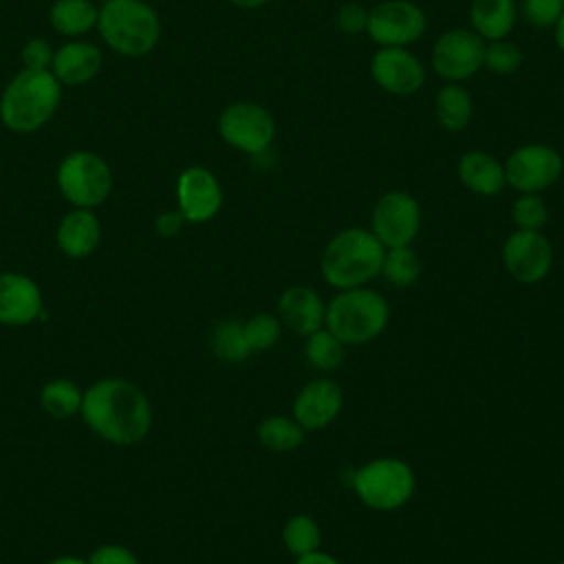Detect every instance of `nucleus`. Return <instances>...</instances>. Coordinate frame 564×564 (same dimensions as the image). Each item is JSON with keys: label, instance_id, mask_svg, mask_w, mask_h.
<instances>
[{"label": "nucleus", "instance_id": "obj_1", "mask_svg": "<svg viewBox=\"0 0 564 564\" xmlns=\"http://www.w3.org/2000/svg\"><path fill=\"white\" fill-rule=\"evenodd\" d=\"M79 416L84 425L112 445H134L152 427V405L145 392L121 377L97 379L84 390Z\"/></svg>", "mask_w": 564, "mask_h": 564}, {"label": "nucleus", "instance_id": "obj_2", "mask_svg": "<svg viewBox=\"0 0 564 564\" xmlns=\"http://www.w3.org/2000/svg\"><path fill=\"white\" fill-rule=\"evenodd\" d=\"M62 90L51 70H18L0 93V123L15 134L42 130L55 117Z\"/></svg>", "mask_w": 564, "mask_h": 564}, {"label": "nucleus", "instance_id": "obj_3", "mask_svg": "<svg viewBox=\"0 0 564 564\" xmlns=\"http://www.w3.org/2000/svg\"><path fill=\"white\" fill-rule=\"evenodd\" d=\"M159 11L145 0H108L99 4L97 35L121 57H145L161 40Z\"/></svg>", "mask_w": 564, "mask_h": 564}, {"label": "nucleus", "instance_id": "obj_4", "mask_svg": "<svg viewBox=\"0 0 564 564\" xmlns=\"http://www.w3.org/2000/svg\"><path fill=\"white\" fill-rule=\"evenodd\" d=\"M386 247L370 229L348 227L335 234L322 253V275L324 280L344 291L364 286L381 273Z\"/></svg>", "mask_w": 564, "mask_h": 564}, {"label": "nucleus", "instance_id": "obj_5", "mask_svg": "<svg viewBox=\"0 0 564 564\" xmlns=\"http://www.w3.org/2000/svg\"><path fill=\"white\" fill-rule=\"evenodd\" d=\"M390 319L386 297L368 286L339 291L326 306L324 326L344 341V346H361L377 339Z\"/></svg>", "mask_w": 564, "mask_h": 564}, {"label": "nucleus", "instance_id": "obj_6", "mask_svg": "<svg viewBox=\"0 0 564 564\" xmlns=\"http://www.w3.org/2000/svg\"><path fill=\"white\" fill-rule=\"evenodd\" d=\"M55 185L70 207L97 209L112 192V170L93 150H70L55 170Z\"/></svg>", "mask_w": 564, "mask_h": 564}, {"label": "nucleus", "instance_id": "obj_7", "mask_svg": "<svg viewBox=\"0 0 564 564\" xmlns=\"http://www.w3.org/2000/svg\"><path fill=\"white\" fill-rule=\"evenodd\" d=\"M350 487L368 509L394 511L414 496L416 478L405 460L383 456L357 469Z\"/></svg>", "mask_w": 564, "mask_h": 564}, {"label": "nucleus", "instance_id": "obj_8", "mask_svg": "<svg viewBox=\"0 0 564 564\" xmlns=\"http://www.w3.org/2000/svg\"><path fill=\"white\" fill-rule=\"evenodd\" d=\"M220 139L249 156L264 154L275 139L273 115L256 101H231L218 115Z\"/></svg>", "mask_w": 564, "mask_h": 564}, {"label": "nucleus", "instance_id": "obj_9", "mask_svg": "<svg viewBox=\"0 0 564 564\" xmlns=\"http://www.w3.org/2000/svg\"><path fill=\"white\" fill-rule=\"evenodd\" d=\"M505 165L507 185L520 194H540L560 181L564 172L562 154L546 143H527L516 148Z\"/></svg>", "mask_w": 564, "mask_h": 564}, {"label": "nucleus", "instance_id": "obj_10", "mask_svg": "<svg viewBox=\"0 0 564 564\" xmlns=\"http://www.w3.org/2000/svg\"><path fill=\"white\" fill-rule=\"evenodd\" d=\"M427 18L410 0H383L368 9L366 33L379 46H410L425 33Z\"/></svg>", "mask_w": 564, "mask_h": 564}, {"label": "nucleus", "instance_id": "obj_11", "mask_svg": "<svg viewBox=\"0 0 564 564\" xmlns=\"http://www.w3.org/2000/svg\"><path fill=\"white\" fill-rule=\"evenodd\" d=\"M485 40L471 29H449L432 46V68L438 77L460 84L485 66Z\"/></svg>", "mask_w": 564, "mask_h": 564}, {"label": "nucleus", "instance_id": "obj_12", "mask_svg": "<svg viewBox=\"0 0 564 564\" xmlns=\"http://www.w3.org/2000/svg\"><path fill=\"white\" fill-rule=\"evenodd\" d=\"M421 229V207L416 198L403 189L386 192L372 207L370 231L386 249L408 247Z\"/></svg>", "mask_w": 564, "mask_h": 564}, {"label": "nucleus", "instance_id": "obj_13", "mask_svg": "<svg viewBox=\"0 0 564 564\" xmlns=\"http://www.w3.org/2000/svg\"><path fill=\"white\" fill-rule=\"evenodd\" d=\"M502 264L513 280L535 284L544 280L553 267V247L542 231L516 229L502 245Z\"/></svg>", "mask_w": 564, "mask_h": 564}, {"label": "nucleus", "instance_id": "obj_14", "mask_svg": "<svg viewBox=\"0 0 564 564\" xmlns=\"http://www.w3.org/2000/svg\"><path fill=\"white\" fill-rule=\"evenodd\" d=\"M223 207V187L216 174L203 165H189L176 176V209L185 223H207Z\"/></svg>", "mask_w": 564, "mask_h": 564}, {"label": "nucleus", "instance_id": "obj_15", "mask_svg": "<svg viewBox=\"0 0 564 564\" xmlns=\"http://www.w3.org/2000/svg\"><path fill=\"white\" fill-rule=\"evenodd\" d=\"M370 77L381 90L405 97L423 88L425 68L405 46H379L370 59Z\"/></svg>", "mask_w": 564, "mask_h": 564}, {"label": "nucleus", "instance_id": "obj_16", "mask_svg": "<svg viewBox=\"0 0 564 564\" xmlns=\"http://www.w3.org/2000/svg\"><path fill=\"white\" fill-rule=\"evenodd\" d=\"M44 317V297L40 284L18 271L0 273V324L29 326Z\"/></svg>", "mask_w": 564, "mask_h": 564}, {"label": "nucleus", "instance_id": "obj_17", "mask_svg": "<svg viewBox=\"0 0 564 564\" xmlns=\"http://www.w3.org/2000/svg\"><path fill=\"white\" fill-rule=\"evenodd\" d=\"M104 68V51L99 44L75 37L64 40L59 46H55L51 73L62 86L79 88L90 84Z\"/></svg>", "mask_w": 564, "mask_h": 564}, {"label": "nucleus", "instance_id": "obj_18", "mask_svg": "<svg viewBox=\"0 0 564 564\" xmlns=\"http://www.w3.org/2000/svg\"><path fill=\"white\" fill-rule=\"evenodd\" d=\"M344 408V392L330 379L306 383L293 401V419L308 432L330 425Z\"/></svg>", "mask_w": 564, "mask_h": 564}, {"label": "nucleus", "instance_id": "obj_19", "mask_svg": "<svg viewBox=\"0 0 564 564\" xmlns=\"http://www.w3.org/2000/svg\"><path fill=\"white\" fill-rule=\"evenodd\" d=\"M55 240L66 258H88L101 242V223L95 209L70 207L57 225Z\"/></svg>", "mask_w": 564, "mask_h": 564}, {"label": "nucleus", "instance_id": "obj_20", "mask_svg": "<svg viewBox=\"0 0 564 564\" xmlns=\"http://www.w3.org/2000/svg\"><path fill=\"white\" fill-rule=\"evenodd\" d=\"M278 313L280 319L291 326L300 335H311L319 328H324L326 319V304L317 295V291L295 284L282 291L278 300Z\"/></svg>", "mask_w": 564, "mask_h": 564}, {"label": "nucleus", "instance_id": "obj_21", "mask_svg": "<svg viewBox=\"0 0 564 564\" xmlns=\"http://www.w3.org/2000/svg\"><path fill=\"white\" fill-rule=\"evenodd\" d=\"M458 181L478 196H498L505 185V165L489 152L469 150L458 159Z\"/></svg>", "mask_w": 564, "mask_h": 564}, {"label": "nucleus", "instance_id": "obj_22", "mask_svg": "<svg viewBox=\"0 0 564 564\" xmlns=\"http://www.w3.org/2000/svg\"><path fill=\"white\" fill-rule=\"evenodd\" d=\"M518 20L516 0H471L469 24L485 42L507 37Z\"/></svg>", "mask_w": 564, "mask_h": 564}, {"label": "nucleus", "instance_id": "obj_23", "mask_svg": "<svg viewBox=\"0 0 564 564\" xmlns=\"http://www.w3.org/2000/svg\"><path fill=\"white\" fill-rule=\"evenodd\" d=\"M99 4L95 0H55L48 9V26L64 40L86 37L97 29Z\"/></svg>", "mask_w": 564, "mask_h": 564}, {"label": "nucleus", "instance_id": "obj_24", "mask_svg": "<svg viewBox=\"0 0 564 564\" xmlns=\"http://www.w3.org/2000/svg\"><path fill=\"white\" fill-rule=\"evenodd\" d=\"M471 112H474L471 95L460 84L447 82L436 93L434 115H436V121L441 123L443 130H447V132L465 130L467 123L471 121Z\"/></svg>", "mask_w": 564, "mask_h": 564}, {"label": "nucleus", "instance_id": "obj_25", "mask_svg": "<svg viewBox=\"0 0 564 564\" xmlns=\"http://www.w3.org/2000/svg\"><path fill=\"white\" fill-rule=\"evenodd\" d=\"M82 399H84V390L75 381H70L66 377L51 379L40 390V405H42V410L48 416L57 419V421H64V419H70V416H79Z\"/></svg>", "mask_w": 564, "mask_h": 564}, {"label": "nucleus", "instance_id": "obj_26", "mask_svg": "<svg viewBox=\"0 0 564 564\" xmlns=\"http://www.w3.org/2000/svg\"><path fill=\"white\" fill-rule=\"evenodd\" d=\"M209 346L214 357L225 364H240L253 352L245 335V324L238 319L218 322L212 330Z\"/></svg>", "mask_w": 564, "mask_h": 564}, {"label": "nucleus", "instance_id": "obj_27", "mask_svg": "<svg viewBox=\"0 0 564 564\" xmlns=\"http://www.w3.org/2000/svg\"><path fill=\"white\" fill-rule=\"evenodd\" d=\"M304 432L306 430L295 419L273 414L258 425V441L269 452L284 454L297 449L304 443Z\"/></svg>", "mask_w": 564, "mask_h": 564}, {"label": "nucleus", "instance_id": "obj_28", "mask_svg": "<svg viewBox=\"0 0 564 564\" xmlns=\"http://www.w3.org/2000/svg\"><path fill=\"white\" fill-rule=\"evenodd\" d=\"M306 361L317 368V370H335L341 366L346 346L341 339H337L328 328H319L311 335H306V346H304Z\"/></svg>", "mask_w": 564, "mask_h": 564}, {"label": "nucleus", "instance_id": "obj_29", "mask_svg": "<svg viewBox=\"0 0 564 564\" xmlns=\"http://www.w3.org/2000/svg\"><path fill=\"white\" fill-rule=\"evenodd\" d=\"M282 542H284V549L300 557V555H306V553H313V551H319V544H322V529L319 524L306 516V513H297V516H291L282 529Z\"/></svg>", "mask_w": 564, "mask_h": 564}, {"label": "nucleus", "instance_id": "obj_30", "mask_svg": "<svg viewBox=\"0 0 564 564\" xmlns=\"http://www.w3.org/2000/svg\"><path fill=\"white\" fill-rule=\"evenodd\" d=\"M381 273L392 286H410L421 275V260L410 245L392 247V249H386Z\"/></svg>", "mask_w": 564, "mask_h": 564}, {"label": "nucleus", "instance_id": "obj_31", "mask_svg": "<svg viewBox=\"0 0 564 564\" xmlns=\"http://www.w3.org/2000/svg\"><path fill=\"white\" fill-rule=\"evenodd\" d=\"M549 209L540 194H520L511 205V220L516 229L540 231L546 225Z\"/></svg>", "mask_w": 564, "mask_h": 564}, {"label": "nucleus", "instance_id": "obj_32", "mask_svg": "<svg viewBox=\"0 0 564 564\" xmlns=\"http://www.w3.org/2000/svg\"><path fill=\"white\" fill-rule=\"evenodd\" d=\"M522 64V51L516 42L502 37L485 44V66L496 75H513Z\"/></svg>", "mask_w": 564, "mask_h": 564}, {"label": "nucleus", "instance_id": "obj_33", "mask_svg": "<svg viewBox=\"0 0 564 564\" xmlns=\"http://www.w3.org/2000/svg\"><path fill=\"white\" fill-rule=\"evenodd\" d=\"M242 324H245V335L251 350H269L280 339L282 324L271 313H258Z\"/></svg>", "mask_w": 564, "mask_h": 564}, {"label": "nucleus", "instance_id": "obj_34", "mask_svg": "<svg viewBox=\"0 0 564 564\" xmlns=\"http://www.w3.org/2000/svg\"><path fill=\"white\" fill-rule=\"evenodd\" d=\"M564 13V0H520V15L535 29L555 26Z\"/></svg>", "mask_w": 564, "mask_h": 564}, {"label": "nucleus", "instance_id": "obj_35", "mask_svg": "<svg viewBox=\"0 0 564 564\" xmlns=\"http://www.w3.org/2000/svg\"><path fill=\"white\" fill-rule=\"evenodd\" d=\"M53 44L46 37H31L22 44L20 51V62L22 68H31V70H51L53 64Z\"/></svg>", "mask_w": 564, "mask_h": 564}, {"label": "nucleus", "instance_id": "obj_36", "mask_svg": "<svg viewBox=\"0 0 564 564\" xmlns=\"http://www.w3.org/2000/svg\"><path fill=\"white\" fill-rule=\"evenodd\" d=\"M335 22H337V29L346 35H359L361 31H366V24H368V9L357 4V2H346L337 9V15H335Z\"/></svg>", "mask_w": 564, "mask_h": 564}, {"label": "nucleus", "instance_id": "obj_37", "mask_svg": "<svg viewBox=\"0 0 564 564\" xmlns=\"http://www.w3.org/2000/svg\"><path fill=\"white\" fill-rule=\"evenodd\" d=\"M86 564H141V560L123 544H101L86 557Z\"/></svg>", "mask_w": 564, "mask_h": 564}, {"label": "nucleus", "instance_id": "obj_38", "mask_svg": "<svg viewBox=\"0 0 564 564\" xmlns=\"http://www.w3.org/2000/svg\"><path fill=\"white\" fill-rule=\"evenodd\" d=\"M185 225V218L178 209H167V212H161L156 218H154V229L159 236L163 238H172L176 236Z\"/></svg>", "mask_w": 564, "mask_h": 564}, {"label": "nucleus", "instance_id": "obj_39", "mask_svg": "<svg viewBox=\"0 0 564 564\" xmlns=\"http://www.w3.org/2000/svg\"><path fill=\"white\" fill-rule=\"evenodd\" d=\"M295 564H341V562L324 551H313V553L295 557Z\"/></svg>", "mask_w": 564, "mask_h": 564}, {"label": "nucleus", "instance_id": "obj_40", "mask_svg": "<svg viewBox=\"0 0 564 564\" xmlns=\"http://www.w3.org/2000/svg\"><path fill=\"white\" fill-rule=\"evenodd\" d=\"M555 44H557V48L564 53V13L560 15V20L555 22Z\"/></svg>", "mask_w": 564, "mask_h": 564}, {"label": "nucleus", "instance_id": "obj_41", "mask_svg": "<svg viewBox=\"0 0 564 564\" xmlns=\"http://www.w3.org/2000/svg\"><path fill=\"white\" fill-rule=\"evenodd\" d=\"M46 564H86V560L77 557V555H57V557L48 560Z\"/></svg>", "mask_w": 564, "mask_h": 564}, {"label": "nucleus", "instance_id": "obj_42", "mask_svg": "<svg viewBox=\"0 0 564 564\" xmlns=\"http://www.w3.org/2000/svg\"><path fill=\"white\" fill-rule=\"evenodd\" d=\"M229 2L234 7H240V9H258V7H264L271 0H229Z\"/></svg>", "mask_w": 564, "mask_h": 564}, {"label": "nucleus", "instance_id": "obj_43", "mask_svg": "<svg viewBox=\"0 0 564 564\" xmlns=\"http://www.w3.org/2000/svg\"><path fill=\"white\" fill-rule=\"evenodd\" d=\"M95 2H97V4H104V2H108V0H95Z\"/></svg>", "mask_w": 564, "mask_h": 564}, {"label": "nucleus", "instance_id": "obj_44", "mask_svg": "<svg viewBox=\"0 0 564 564\" xmlns=\"http://www.w3.org/2000/svg\"><path fill=\"white\" fill-rule=\"evenodd\" d=\"M405 564H412V562H405Z\"/></svg>", "mask_w": 564, "mask_h": 564}, {"label": "nucleus", "instance_id": "obj_45", "mask_svg": "<svg viewBox=\"0 0 564 564\" xmlns=\"http://www.w3.org/2000/svg\"><path fill=\"white\" fill-rule=\"evenodd\" d=\"M560 564H564V560H562V562H560Z\"/></svg>", "mask_w": 564, "mask_h": 564}]
</instances>
